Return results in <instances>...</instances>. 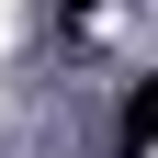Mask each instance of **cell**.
Masks as SVG:
<instances>
[{"label":"cell","instance_id":"6da1fadb","mask_svg":"<svg viewBox=\"0 0 158 158\" xmlns=\"http://www.w3.org/2000/svg\"><path fill=\"white\" fill-rule=\"evenodd\" d=\"M147 147H158V79L124 102V158H147Z\"/></svg>","mask_w":158,"mask_h":158},{"label":"cell","instance_id":"7a4b0ae2","mask_svg":"<svg viewBox=\"0 0 158 158\" xmlns=\"http://www.w3.org/2000/svg\"><path fill=\"white\" fill-rule=\"evenodd\" d=\"M56 11H68V23H90V0H56Z\"/></svg>","mask_w":158,"mask_h":158}]
</instances>
